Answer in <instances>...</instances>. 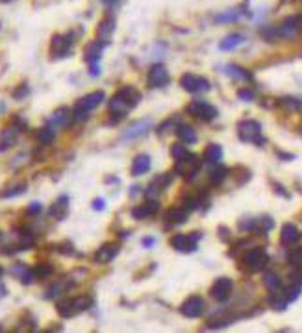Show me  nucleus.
I'll return each mask as SVG.
<instances>
[{
	"instance_id": "f257e3e1",
	"label": "nucleus",
	"mask_w": 302,
	"mask_h": 333,
	"mask_svg": "<svg viewBox=\"0 0 302 333\" xmlns=\"http://www.w3.org/2000/svg\"><path fill=\"white\" fill-rule=\"evenodd\" d=\"M139 100H141V95H139L138 89L132 87V85H125V87H121V89L110 98L108 111H110L112 117L123 118L139 104Z\"/></svg>"
},
{
	"instance_id": "f03ea898",
	"label": "nucleus",
	"mask_w": 302,
	"mask_h": 333,
	"mask_svg": "<svg viewBox=\"0 0 302 333\" xmlns=\"http://www.w3.org/2000/svg\"><path fill=\"white\" fill-rule=\"evenodd\" d=\"M91 306H93L91 296L82 294V296H72V298H61V300L56 304V309H58L59 317L71 319V317H76V315L82 313V311H87Z\"/></svg>"
},
{
	"instance_id": "7ed1b4c3",
	"label": "nucleus",
	"mask_w": 302,
	"mask_h": 333,
	"mask_svg": "<svg viewBox=\"0 0 302 333\" xmlns=\"http://www.w3.org/2000/svg\"><path fill=\"white\" fill-rule=\"evenodd\" d=\"M104 91H93L86 97H82L76 102V108L72 111V120H76V122H82V120H86L87 115L91 113L95 108H99L102 102H104Z\"/></svg>"
},
{
	"instance_id": "20e7f679",
	"label": "nucleus",
	"mask_w": 302,
	"mask_h": 333,
	"mask_svg": "<svg viewBox=\"0 0 302 333\" xmlns=\"http://www.w3.org/2000/svg\"><path fill=\"white\" fill-rule=\"evenodd\" d=\"M6 242L0 246V252L2 254H13V252H22V250L30 248L33 244V235L28 233L24 229H19L15 233H9V235L4 237Z\"/></svg>"
},
{
	"instance_id": "39448f33",
	"label": "nucleus",
	"mask_w": 302,
	"mask_h": 333,
	"mask_svg": "<svg viewBox=\"0 0 302 333\" xmlns=\"http://www.w3.org/2000/svg\"><path fill=\"white\" fill-rule=\"evenodd\" d=\"M237 135L243 143H254V144H263L265 139H263L262 133V124L252 120V118H247V120H241L237 124Z\"/></svg>"
},
{
	"instance_id": "423d86ee",
	"label": "nucleus",
	"mask_w": 302,
	"mask_h": 333,
	"mask_svg": "<svg viewBox=\"0 0 302 333\" xmlns=\"http://www.w3.org/2000/svg\"><path fill=\"white\" fill-rule=\"evenodd\" d=\"M200 167H202V161L198 159V156L187 152L182 159H176V167H174V170H176V174L184 176L185 180H193V178L198 174Z\"/></svg>"
},
{
	"instance_id": "0eeeda50",
	"label": "nucleus",
	"mask_w": 302,
	"mask_h": 333,
	"mask_svg": "<svg viewBox=\"0 0 302 333\" xmlns=\"http://www.w3.org/2000/svg\"><path fill=\"white\" fill-rule=\"evenodd\" d=\"M200 237V233H176L171 237V246L180 254H191L197 250Z\"/></svg>"
},
{
	"instance_id": "6e6552de",
	"label": "nucleus",
	"mask_w": 302,
	"mask_h": 333,
	"mask_svg": "<svg viewBox=\"0 0 302 333\" xmlns=\"http://www.w3.org/2000/svg\"><path fill=\"white\" fill-rule=\"evenodd\" d=\"M72 45H74V39L72 35H61V33H56L52 39H50V58L52 59H63L65 56L72 52Z\"/></svg>"
},
{
	"instance_id": "1a4fd4ad",
	"label": "nucleus",
	"mask_w": 302,
	"mask_h": 333,
	"mask_svg": "<svg viewBox=\"0 0 302 333\" xmlns=\"http://www.w3.org/2000/svg\"><path fill=\"white\" fill-rule=\"evenodd\" d=\"M185 111L189 115H193L195 118H200V120H206V122H210V120H213L217 117L215 106H211L210 102H204V100H193V102H189Z\"/></svg>"
},
{
	"instance_id": "9d476101",
	"label": "nucleus",
	"mask_w": 302,
	"mask_h": 333,
	"mask_svg": "<svg viewBox=\"0 0 302 333\" xmlns=\"http://www.w3.org/2000/svg\"><path fill=\"white\" fill-rule=\"evenodd\" d=\"M269 263V254L263 248H250L247 254L243 255V265L249 268L250 272H258L265 268V265Z\"/></svg>"
},
{
	"instance_id": "9b49d317",
	"label": "nucleus",
	"mask_w": 302,
	"mask_h": 333,
	"mask_svg": "<svg viewBox=\"0 0 302 333\" xmlns=\"http://www.w3.org/2000/svg\"><path fill=\"white\" fill-rule=\"evenodd\" d=\"M171 82V74L167 71L165 65H154L149 71V76H147V84L151 89H159V87H165V85Z\"/></svg>"
},
{
	"instance_id": "f8f14e48",
	"label": "nucleus",
	"mask_w": 302,
	"mask_h": 333,
	"mask_svg": "<svg viewBox=\"0 0 302 333\" xmlns=\"http://www.w3.org/2000/svg\"><path fill=\"white\" fill-rule=\"evenodd\" d=\"M180 85L187 93H202L210 89V82L208 80L198 76V74H191V72H187V74H184L180 78Z\"/></svg>"
},
{
	"instance_id": "ddd939ff",
	"label": "nucleus",
	"mask_w": 302,
	"mask_h": 333,
	"mask_svg": "<svg viewBox=\"0 0 302 333\" xmlns=\"http://www.w3.org/2000/svg\"><path fill=\"white\" fill-rule=\"evenodd\" d=\"M232 291H234V283H232L230 278H219V280H215V283L211 285L210 294H211V298H215L217 302H224L230 298Z\"/></svg>"
},
{
	"instance_id": "4468645a",
	"label": "nucleus",
	"mask_w": 302,
	"mask_h": 333,
	"mask_svg": "<svg viewBox=\"0 0 302 333\" xmlns=\"http://www.w3.org/2000/svg\"><path fill=\"white\" fill-rule=\"evenodd\" d=\"M202 311H204V300L200 296H189L182 304V307H180V313L184 315V317H187V319H197V317L202 315Z\"/></svg>"
},
{
	"instance_id": "2eb2a0df",
	"label": "nucleus",
	"mask_w": 302,
	"mask_h": 333,
	"mask_svg": "<svg viewBox=\"0 0 302 333\" xmlns=\"http://www.w3.org/2000/svg\"><path fill=\"white\" fill-rule=\"evenodd\" d=\"M72 120V113L67 108H58L52 115L46 120V126H50L52 130H59V128H65V126L71 124Z\"/></svg>"
},
{
	"instance_id": "dca6fc26",
	"label": "nucleus",
	"mask_w": 302,
	"mask_h": 333,
	"mask_svg": "<svg viewBox=\"0 0 302 333\" xmlns=\"http://www.w3.org/2000/svg\"><path fill=\"white\" fill-rule=\"evenodd\" d=\"M151 126H152L151 118H145V120L134 122V124H130L125 131H123V141H134V139L141 137V135H145L147 131L151 130Z\"/></svg>"
},
{
	"instance_id": "f3484780",
	"label": "nucleus",
	"mask_w": 302,
	"mask_h": 333,
	"mask_svg": "<svg viewBox=\"0 0 302 333\" xmlns=\"http://www.w3.org/2000/svg\"><path fill=\"white\" fill-rule=\"evenodd\" d=\"M117 254H119L117 242H106V244H102V246L95 252L93 259H95V263H99V265H106V263L113 261Z\"/></svg>"
},
{
	"instance_id": "a211bd4d",
	"label": "nucleus",
	"mask_w": 302,
	"mask_h": 333,
	"mask_svg": "<svg viewBox=\"0 0 302 333\" xmlns=\"http://www.w3.org/2000/svg\"><path fill=\"white\" fill-rule=\"evenodd\" d=\"M302 26L301 17H288L280 26H276V35L278 37H295Z\"/></svg>"
},
{
	"instance_id": "6ab92c4d",
	"label": "nucleus",
	"mask_w": 302,
	"mask_h": 333,
	"mask_svg": "<svg viewBox=\"0 0 302 333\" xmlns=\"http://www.w3.org/2000/svg\"><path fill=\"white\" fill-rule=\"evenodd\" d=\"M20 131L22 130H20L17 124H9L0 131V152H6L7 148H11V146L17 143Z\"/></svg>"
},
{
	"instance_id": "aec40b11",
	"label": "nucleus",
	"mask_w": 302,
	"mask_h": 333,
	"mask_svg": "<svg viewBox=\"0 0 302 333\" xmlns=\"http://www.w3.org/2000/svg\"><path fill=\"white\" fill-rule=\"evenodd\" d=\"M67 215H69V196L61 195L58 200L48 208V217L59 222V221H63Z\"/></svg>"
},
{
	"instance_id": "412c9836",
	"label": "nucleus",
	"mask_w": 302,
	"mask_h": 333,
	"mask_svg": "<svg viewBox=\"0 0 302 333\" xmlns=\"http://www.w3.org/2000/svg\"><path fill=\"white\" fill-rule=\"evenodd\" d=\"M158 209H159L158 200H149V202H145L141 206H138V208L132 209V217L138 219V221H143V219H149V217L154 215Z\"/></svg>"
},
{
	"instance_id": "4be33fe9",
	"label": "nucleus",
	"mask_w": 302,
	"mask_h": 333,
	"mask_svg": "<svg viewBox=\"0 0 302 333\" xmlns=\"http://www.w3.org/2000/svg\"><path fill=\"white\" fill-rule=\"evenodd\" d=\"M104 43H100V41H93L89 45L86 46V54H84V58L89 65H99L100 58H102V52H104Z\"/></svg>"
},
{
	"instance_id": "5701e85b",
	"label": "nucleus",
	"mask_w": 302,
	"mask_h": 333,
	"mask_svg": "<svg viewBox=\"0 0 302 333\" xmlns=\"http://www.w3.org/2000/svg\"><path fill=\"white\" fill-rule=\"evenodd\" d=\"M151 170V156H147V154H139V156L134 157V161H132V176H143Z\"/></svg>"
},
{
	"instance_id": "b1692460",
	"label": "nucleus",
	"mask_w": 302,
	"mask_h": 333,
	"mask_svg": "<svg viewBox=\"0 0 302 333\" xmlns=\"http://www.w3.org/2000/svg\"><path fill=\"white\" fill-rule=\"evenodd\" d=\"M113 30H115V20L110 19V17H106V19L99 24V30H97V37H99L100 43L108 45V43L112 41Z\"/></svg>"
},
{
	"instance_id": "393cba45",
	"label": "nucleus",
	"mask_w": 302,
	"mask_h": 333,
	"mask_svg": "<svg viewBox=\"0 0 302 333\" xmlns=\"http://www.w3.org/2000/svg\"><path fill=\"white\" fill-rule=\"evenodd\" d=\"M187 217H189V209L184 206H178V208H171L165 213V221H167V224H184Z\"/></svg>"
},
{
	"instance_id": "a878e982",
	"label": "nucleus",
	"mask_w": 302,
	"mask_h": 333,
	"mask_svg": "<svg viewBox=\"0 0 302 333\" xmlns=\"http://www.w3.org/2000/svg\"><path fill=\"white\" fill-rule=\"evenodd\" d=\"M241 43H245V35H241V33H230V35H226V37L221 41L219 48L224 50V52H230V50L237 48Z\"/></svg>"
},
{
	"instance_id": "bb28decb",
	"label": "nucleus",
	"mask_w": 302,
	"mask_h": 333,
	"mask_svg": "<svg viewBox=\"0 0 302 333\" xmlns=\"http://www.w3.org/2000/svg\"><path fill=\"white\" fill-rule=\"evenodd\" d=\"M299 229H297L295 224H284L282 231H280V242L282 244H293L299 239Z\"/></svg>"
},
{
	"instance_id": "cd10ccee",
	"label": "nucleus",
	"mask_w": 302,
	"mask_h": 333,
	"mask_svg": "<svg viewBox=\"0 0 302 333\" xmlns=\"http://www.w3.org/2000/svg\"><path fill=\"white\" fill-rule=\"evenodd\" d=\"M223 159V148L219 144H208V148L204 152V161L211 165H219V161Z\"/></svg>"
},
{
	"instance_id": "c85d7f7f",
	"label": "nucleus",
	"mask_w": 302,
	"mask_h": 333,
	"mask_svg": "<svg viewBox=\"0 0 302 333\" xmlns=\"http://www.w3.org/2000/svg\"><path fill=\"white\" fill-rule=\"evenodd\" d=\"M26 182H17L9 187H4L2 193H0V198H15V196H20L26 193Z\"/></svg>"
},
{
	"instance_id": "c756f323",
	"label": "nucleus",
	"mask_w": 302,
	"mask_h": 333,
	"mask_svg": "<svg viewBox=\"0 0 302 333\" xmlns=\"http://www.w3.org/2000/svg\"><path fill=\"white\" fill-rule=\"evenodd\" d=\"M13 274L19 278L22 283H26V285H30L33 280H35V274H33V268H28L24 267L22 263H19V265H15L13 268Z\"/></svg>"
},
{
	"instance_id": "7c9ffc66",
	"label": "nucleus",
	"mask_w": 302,
	"mask_h": 333,
	"mask_svg": "<svg viewBox=\"0 0 302 333\" xmlns=\"http://www.w3.org/2000/svg\"><path fill=\"white\" fill-rule=\"evenodd\" d=\"M176 135L180 141H184V143L187 144H193L197 143V133H195V130L191 128V126H178L176 128Z\"/></svg>"
},
{
	"instance_id": "2f4dec72",
	"label": "nucleus",
	"mask_w": 302,
	"mask_h": 333,
	"mask_svg": "<svg viewBox=\"0 0 302 333\" xmlns=\"http://www.w3.org/2000/svg\"><path fill=\"white\" fill-rule=\"evenodd\" d=\"M69 287H72V283H69V281H56V283H52L50 289L46 291V298H48V300H50V298H58L59 294H65V291Z\"/></svg>"
},
{
	"instance_id": "473e14b6",
	"label": "nucleus",
	"mask_w": 302,
	"mask_h": 333,
	"mask_svg": "<svg viewBox=\"0 0 302 333\" xmlns=\"http://www.w3.org/2000/svg\"><path fill=\"white\" fill-rule=\"evenodd\" d=\"M35 137H37V141L43 144H50L54 141V137H56V130H52L50 126H45V128H41V130H37V133H35Z\"/></svg>"
},
{
	"instance_id": "72a5a7b5",
	"label": "nucleus",
	"mask_w": 302,
	"mask_h": 333,
	"mask_svg": "<svg viewBox=\"0 0 302 333\" xmlns=\"http://www.w3.org/2000/svg\"><path fill=\"white\" fill-rule=\"evenodd\" d=\"M263 283H265V287L269 289V291H276V289H280V285H282L280 276L276 274V272H267V274L263 276Z\"/></svg>"
},
{
	"instance_id": "f704fd0d",
	"label": "nucleus",
	"mask_w": 302,
	"mask_h": 333,
	"mask_svg": "<svg viewBox=\"0 0 302 333\" xmlns=\"http://www.w3.org/2000/svg\"><path fill=\"white\" fill-rule=\"evenodd\" d=\"M226 176H228V170L224 169V167H217V169H213L210 172L211 185H221V183L226 180Z\"/></svg>"
},
{
	"instance_id": "c9c22d12",
	"label": "nucleus",
	"mask_w": 302,
	"mask_h": 333,
	"mask_svg": "<svg viewBox=\"0 0 302 333\" xmlns=\"http://www.w3.org/2000/svg\"><path fill=\"white\" fill-rule=\"evenodd\" d=\"M226 71H228V74H230V76H234V78L252 80V74H250L249 71H245V69H241V67H237V65H228V67H226Z\"/></svg>"
},
{
	"instance_id": "e433bc0d",
	"label": "nucleus",
	"mask_w": 302,
	"mask_h": 333,
	"mask_svg": "<svg viewBox=\"0 0 302 333\" xmlns=\"http://www.w3.org/2000/svg\"><path fill=\"white\" fill-rule=\"evenodd\" d=\"M33 274H35V278H39V280L48 278V276L52 274V267H50L48 263H39L37 267L33 268Z\"/></svg>"
},
{
	"instance_id": "4c0bfd02",
	"label": "nucleus",
	"mask_w": 302,
	"mask_h": 333,
	"mask_svg": "<svg viewBox=\"0 0 302 333\" xmlns=\"http://www.w3.org/2000/svg\"><path fill=\"white\" fill-rule=\"evenodd\" d=\"M288 261L293 265V267H301L302 265V246L301 248H295L291 250L288 254Z\"/></svg>"
},
{
	"instance_id": "58836bf2",
	"label": "nucleus",
	"mask_w": 302,
	"mask_h": 333,
	"mask_svg": "<svg viewBox=\"0 0 302 333\" xmlns=\"http://www.w3.org/2000/svg\"><path fill=\"white\" fill-rule=\"evenodd\" d=\"M185 154H187V146H184L182 143H176L171 146V156L174 157V161H176V159H182Z\"/></svg>"
},
{
	"instance_id": "ea45409f",
	"label": "nucleus",
	"mask_w": 302,
	"mask_h": 333,
	"mask_svg": "<svg viewBox=\"0 0 302 333\" xmlns=\"http://www.w3.org/2000/svg\"><path fill=\"white\" fill-rule=\"evenodd\" d=\"M239 19V13L237 11H226L223 15H217L215 17V22H232V20H237Z\"/></svg>"
},
{
	"instance_id": "a19ab883",
	"label": "nucleus",
	"mask_w": 302,
	"mask_h": 333,
	"mask_svg": "<svg viewBox=\"0 0 302 333\" xmlns=\"http://www.w3.org/2000/svg\"><path fill=\"white\" fill-rule=\"evenodd\" d=\"M26 95H28V85L26 84L19 85V87L13 91V98H17V100H19V98H24Z\"/></svg>"
},
{
	"instance_id": "79ce46f5",
	"label": "nucleus",
	"mask_w": 302,
	"mask_h": 333,
	"mask_svg": "<svg viewBox=\"0 0 302 333\" xmlns=\"http://www.w3.org/2000/svg\"><path fill=\"white\" fill-rule=\"evenodd\" d=\"M41 204L39 202H32L30 206H28V209H26V213L28 215H37V213H41Z\"/></svg>"
},
{
	"instance_id": "37998d69",
	"label": "nucleus",
	"mask_w": 302,
	"mask_h": 333,
	"mask_svg": "<svg viewBox=\"0 0 302 333\" xmlns=\"http://www.w3.org/2000/svg\"><path fill=\"white\" fill-rule=\"evenodd\" d=\"M237 97L241 98V100H252L254 98V91L252 89H241V91L237 93Z\"/></svg>"
},
{
	"instance_id": "c03bdc74",
	"label": "nucleus",
	"mask_w": 302,
	"mask_h": 333,
	"mask_svg": "<svg viewBox=\"0 0 302 333\" xmlns=\"http://www.w3.org/2000/svg\"><path fill=\"white\" fill-rule=\"evenodd\" d=\"M93 209H97V211H102V209H104V200H102V198H97V200H93Z\"/></svg>"
},
{
	"instance_id": "a18cd8bd",
	"label": "nucleus",
	"mask_w": 302,
	"mask_h": 333,
	"mask_svg": "<svg viewBox=\"0 0 302 333\" xmlns=\"http://www.w3.org/2000/svg\"><path fill=\"white\" fill-rule=\"evenodd\" d=\"M291 278H293V283H297V285H301L302 287V272H295Z\"/></svg>"
},
{
	"instance_id": "49530a36",
	"label": "nucleus",
	"mask_w": 302,
	"mask_h": 333,
	"mask_svg": "<svg viewBox=\"0 0 302 333\" xmlns=\"http://www.w3.org/2000/svg\"><path fill=\"white\" fill-rule=\"evenodd\" d=\"M100 2H104L106 6H115L119 0H100Z\"/></svg>"
},
{
	"instance_id": "de8ad7c7",
	"label": "nucleus",
	"mask_w": 302,
	"mask_h": 333,
	"mask_svg": "<svg viewBox=\"0 0 302 333\" xmlns=\"http://www.w3.org/2000/svg\"><path fill=\"white\" fill-rule=\"evenodd\" d=\"M6 287H4V285H2V283H0V298H4V296H6Z\"/></svg>"
},
{
	"instance_id": "09e8293b",
	"label": "nucleus",
	"mask_w": 302,
	"mask_h": 333,
	"mask_svg": "<svg viewBox=\"0 0 302 333\" xmlns=\"http://www.w3.org/2000/svg\"><path fill=\"white\" fill-rule=\"evenodd\" d=\"M152 242H154V241H152V239H147V241H143V244H145V246H151Z\"/></svg>"
},
{
	"instance_id": "8fccbe9b",
	"label": "nucleus",
	"mask_w": 302,
	"mask_h": 333,
	"mask_svg": "<svg viewBox=\"0 0 302 333\" xmlns=\"http://www.w3.org/2000/svg\"><path fill=\"white\" fill-rule=\"evenodd\" d=\"M2 274H4V268L0 267V276H2Z\"/></svg>"
},
{
	"instance_id": "3c124183",
	"label": "nucleus",
	"mask_w": 302,
	"mask_h": 333,
	"mask_svg": "<svg viewBox=\"0 0 302 333\" xmlns=\"http://www.w3.org/2000/svg\"><path fill=\"white\" fill-rule=\"evenodd\" d=\"M0 2H11V0H0Z\"/></svg>"
},
{
	"instance_id": "603ef678",
	"label": "nucleus",
	"mask_w": 302,
	"mask_h": 333,
	"mask_svg": "<svg viewBox=\"0 0 302 333\" xmlns=\"http://www.w3.org/2000/svg\"><path fill=\"white\" fill-rule=\"evenodd\" d=\"M0 239H2V235H0Z\"/></svg>"
}]
</instances>
